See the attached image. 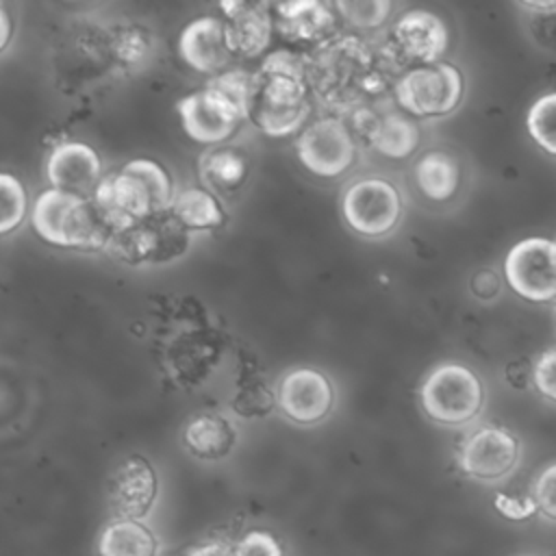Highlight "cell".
I'll use <instances>...</instances> for the list:
<instances>
[{"mask_svg": "<svg viewBox=\"0 0 556 556\" xmlns=\"http://www.w3.org/2000/svg\"><path fill=\"white\" fill-rule=\"evenodd\" d=\"M306 67L293 52H271L254 74V91L248 119L265 135L285 137L295 132L308 117Z\"/></svg>", "mask_w": 556, "mask_h": 556, "instance_id": "6da1fadb", "label": "cell"}, {"mask_svg": "<svg viewBox=\"0 0 556 556\" xmlns=\"http://www.w3.org/2000/svg\"><path fill=\"white\" fill-rule=\"evenodd\" d=\"M115 232L167 211L174 202L167 172L150 159L128 161L119 172L102 178L91 195Z\"/></svg>", "mask_w": 556, "mask_h": 556, "instance_id": "7a4b0ae2", "label": "cell"}, {"mask_svg": "<svg viewBox=\"0 0 556 556\" xmlns=\"http://www.w3.org/2000/svg\"><path fill=\"white\" fill-rule=\"evenodd\" d=\"M33 228L43 241L76 250H102L115 235L93 198L59 189H46L37 195Z\"/></svg>", "mask_w": 556, "mask_h": 556, "instance_id": "3957f363", "label": "cell"}, {"mask_svg": "<svg viewBox=\"0 0 556 556\" xmlns=\"http://www.w3.org/2000/svg\"><path fill=\"white\" fill-rule=\"evenodd\" d=\"M484 391L480 378L460 363H441L421 384L426 415L445 426L471 421L482 408Z\"/></svg>", "mask_w": 556, "mask_h": 556, "instance_id": "277c9868", "label": "cell"}, {"mask_svg": "<svg viewBox=\"0 0 556 556\" xmlns=\"http://www.w3.org/2000/svg\"><path fill=\"white\" fill-rule=\"evenodd\" d=\"M189 245V230L167 208L113 235L106 250L128 265L167 263Z\"/></svg>", "mask_w": 556, "mask_h": 556, "instance_id": "5b68a950", "label": "cell"}, {"mask_svg": "<svg viewBox=\"0 0 556 556\" xmlns=\"http://www.w3.org/2000/svg\"><path fill=\"white\" fill-rule=\"evenodd\" d=\"M463 98V76L450 63H430L408 70L395 85L400 106L417 117L452 113Z\"/></svg>", "mask_w": 556, "mask_h": 556, "instance_id": "8992f818", "label": "cell"}, {"mask_svg": "<svg viewBox=\"0 0 556 556\" xmlns=\"http://www.w3.org/2000/svg\"><path fill=\"white\" fill-rule=\"evenodd\" d=\"M504 274L517 295L530 302L556 298V241L530 237L510 248Z\"/></svg>", "mask_w": 556, "mask_h": 556, "instance_id": "52a82bcc", "label": "cell"}, {"mask_svg": "<svg viewBox=\"0 0 556 556\" xmlns=\"http://www.w3.org/2000/svg\"><path fill=\"white\" fill-rule=\"evenodd\" d=\"M341 211L348 226L358 235L382 237L400 222L402 198L389 180L363 178L348 187Z\"/></svg>", "mask_w": 556, "mask_h": 556, "instance_id": "ba28073f", "label": "cell"}, {"mask_svg": "<svg viewBox=\"0 0 556 556\" xmlns=\"http://www.w3.org/2000/svg\"><path fill=\"white\" fill-rule=\"evenodd\" d=\"M302 165L321 178L341 176L356 156L350 128L334 117L313 122L295 141Z\"/></svg>", "mask_w": 556, "mask_h": 556, "instance_id": "9c48e42d", "label": "cell"}, {"mask_svg": "<svg viewBox=\"0 0 556 556\" xmlns=\"http://www.w3.org/2000/svg\"><path fill=\"white\" fill-rule=\"evenodd\" d=\"M519 460V441L504 428L484 426L467 437L460 447L458 465L476 480H500L508 476Z\"/></svg>", "mask_w": 556, "mask_h": 556, "instance_id": "30bf717a", "label": "cell"}, {"mask_svg": "<svg viewBox=\"0 0 556 556\" xmlns=\"http://www.w3.org/2000/svg\"><path fill=\"white\" fill-rule=\"evenodd\" d=\"M156 493V473L143 456H128L122 460L106 484V500L115 519L141 521L152 508Z\"/></svg>", "mask_w": 556, "mask_h": 556, "instance_id": "8fae6325", "label": "cell"}, {"mask_svg": "<svg viewBox=\"0 0 556 556\" xmlns=\"http://www.w3.org/2000/svg\"><path fill=\"white\" fill-rule=\"evenodd\" d=\"M176 111L185 132L200 143H219L228 139L245 119L230 102L206 87L178 100Z\"/></svg>", "mask_w": 556, "mask_h": 556, "instance_id": "7c38bea8", "label": "cell"}, {"mask_svg": "<svg viewBox=\"0 0 556 556\" xmlns=\"http://www.w3.org/2000/svg\"><path fill=\"white\" fill-rule=\"evenodd\" d=\"M334 404V391L330 380L311 367H298L289 371L278 391L280 410L295 424L321 421Z\"/></svg>", "mask_w": 556, "mask_h": 556, "instance_id": "4fadbf2b", "label": "cell"}, {"mask_svg": "<svg viewBox=\"0 0 556 556\" xmlns=\"http://www.w3.org/2000/svg\"><path fill=\"white\" fill-rule=\"evenodd\" d=\"M46 176L52 189L91 198L102 182V163L96 150L87 143L63 141L50 152Z\"/></svg>", "mask_w": 556, "mask_h": 556, "instance_id": "5bb4252c", "label": "cell"}, {"mask_svg": "<svg viewBox=\"0 0 556 556\" xmlns=\"http://www.w3.org/2000/svg\"><path fill=\"white\" fill-rule=\"evenodd\" d=\"M393 48L406 61L419 65L437 63L447 48V28L443 20L430 11L413 9L406 11L393 26Z\"/></svg>", "mask_w": 556, "mask_h": 556, "instance_id": "9a60e30c", "label": "cell"}, {"mask_svg": "<svg viewBox=\"0 0 556 556\" xmlns=\"http://www.w3.org/2000/svg\"><path fill=\"white\" fill-rule=\"evenodd\" d=\"M178 52L185 63L198 72L215 74L217 70H224L232 56L226 41L224 20L204 15L189 22L178 37Z\"/></svg>", "mask_w": 556, "mask_h": 556, "instance_id": "2e32d148", "label": "cell"}, {"mask_svg": "<svg viewBox=\"0 0 556 556\" xmlns=\"http://www.w3.org/2000/svg\"><path fill=\"white\" fill-rule=\"evenodd\" d=\"M226 13V41L232 54L252 59L261 54L271 37V15L267 4L250 2H222Z\"/></svg>", "mask_w": 556, "mask_h": 556, "instance_id": "e0dca14e", "label": "cell"}, {"mask_svg": "<svg viewBox=\"0 0 556 556\" xmlns=\"http://www.w3.org/2000/svg\"><path fill=\"white\" fill-rule=\"evenodd\" d=\"M278 11V30L293 41H319L324 39L332 26L334 15L332 9L324 2H285L276 7Z\"/></svg>", "mask_w": 556, "mask_h": 556, "instance_id": "ac0fdd59", "label": "cell"}, {"mask_svg": "<svg viewBox=\"0 0 556 556\" xmlns=\"http://www.w3.org/2000/svg\"><path fill=\"white\" fill-rule=\"evenodd\" d=\"M182 443L193 456L202 460H219L228 456L235 445V428L219 415L202 413L185 426Z\"/></svg>", "mask_w": 556, "mask_h": 556, "instance_id": "d6986e66", "label": "cell"}, {"mask_svg": "<svg viewBox=\"0 0 556 556\" xmlns=\"http://www.w3.org/2000/svg\"><path fill=\"white\" fill-rule=\"evenodd\" d=\"M100 556H156L159 539L137 519H115L98 536Z\"/></svg>", "mask_w": 556, "mask_h": 556, "instance_id": "ffe728a7", "label": "cell"}, {"mask_svg": "<svg viewBox=\"0 0 556 556\" xmlns=\"http://www.w3.org/2000/svg\"><path fill=\"white\" fill-rule=\"evenodd\" d=\"M369 137L374 148L384 156L404 159L415 152L419 143V128L408 115L400 111H389L374 124Z\"/></svg>", "mask_w": 556, "mask_h": 556, "instance_id": "44dd1931", "label": "cell"}, {"mask_svg": "<svg viewBox=\"0 0 556 556\" xmlns=\"http://www.w3.org/2000/svg\"><path fill=\"white\" fill-rule=\"evenodd\" d=\"M458 163L445 152H426L415 165L417 187L434 202L452 198L458 187Z\"/></svg>", "mask_w": 556, "mask_h": 556, "instance_id": "7402d4cb", "label": "cell"}, {"mask_svg": "<svg viewBox=\"0 0 556 556\" xmlns=\"http://www.w3.org/2000/svg\"><path fill=\"white\" fill-rule=\"evenodd\" d=\"M169 211L176 215V219L187 228V230H206V228H217L224 224V211L219 202L215 200L213 193L191 187L180 191Z\"/></svg>", "mask_w": 556, "mask_h": 556, "instance_id": "603a6c76", "label": "cell"}, {"mask_svg": "<svg viewBox=\"0 0 556 556\" xmlns=\"http://www.w3.org/2000/svg\"><path fill=\"white\" fill-rule=\"evenodd\" d=\"M202 174L211 187L224 193L237 191L248 176V163L243 154L232 148L213 150L202 159Z\"/></svg>", "mask_w": 556, "mask_h": 556, "instance_id": "cb8c5ba5", "label": "cell"}, {"mask_svg": "<svg viewBox=\"0 0 556 556\" xmlns=\"http://www.w3.org/2000/svg\"><path fill=\"white\" fill-rule=\"evenodd\" d=\"M204 87L211 89L213 93H217L219 98H224L226 102H230L248 119L250 100H252V91H254V74L243 72V70L219 72Z\"/></svg>", "mask_w": 556, "mask_h": 556, "instance_id": "d4e9b609", "label": "cell"}, {"mask_svg": "<svg viewBox=\"0 0 556 556\" xmlns=\"http://www.w3.org/2000/svg\"><path fill=\"white\" fill-rule=\"evenodd\" d=\"M530 137L547 152L556 156V93L539 98L526 119Z\"/></svg>", "mask_w": 556, "mask_h": 556, "instance_id": "484cf974", "label": "cell"}, {"mask_svg": "<svg viewBox=\"0 0 556 556\" xmlns=\"http://www.w3.org/2000/svg\"><path fill=\"white\" fill-rule=\"evenodd\" d=\"M0 204H2V219L0 232H11L26 213V193L22 182L13 174H0Z\"/></svg>", "mask_w": 556, "mask_h": 556, "instance_id": "4316f807", "label": "cell"}, {"mask_svg": "<svg viewBox=\"0 0 556 556\" xmlns=\"http://www.w3.org/2000/svg\"><path fill=\"white\" fill-rule=\"evenodd\" d=\"M334 9H339L343 13V17L348 22H352L354 26L361 28H374L380 26L389 11H391V2L389 0H367V2H337Z\"/></svg>", "mask_w": 556, "mask_h": 556, "instance_id": "83f0119b", "label": "cell"}, {"mask_svg": "<svg viewBox=\"0 0 556 556\" xmlns=\"http://www.w3.org/2000/svg\"><path fill=\"white\" fill-rule=\"evenodd\" d=\"M532 500L543 517L556 521V463L547 465L534 480Z\"/></svg>", "mask_w": 556, "mask_h": 556, "instance_id": "f1b7e54d", "label": "cell"}, {"mask_svg": "<svg viewBox=\"0 0 556 556\" xmlns=\"http://www.w3.org/2000/svg\"><path fill=\"white\" fill-rule=\"evenodd\" d=\"M239 556H285L278 539L265 530H250L237 543Z\"/></svg>", "mask_w": 556, "mask_h": 556, "instance_id": "f546056e", "label": "cell"}, {"mask_svg": "<svg viewBox=\"0 0 556 556\" xmlns=\"http://www.w3.org/2000/svg\"><path fill=\"white\" fill-rule=\"evenodd\" d=\"M532 380L543 397L556 402V350H547L539 356L532 369Z\"/></svg>", "mask_w": 556, "mask_h": 556, "instance_id": "4dcf8cb0", "label": "cell"}, {"mask_svg": "<svg viewBox=\"0 0 556 556\" xmlns=\"http://www.w3.org/2000/svg\"><path fill=\"white\" fill-rule=\"evenodd\" d=\"M493 504H495V508H497L506 519H515V521L528 519L530 515L536 513V504H534L532 497L521 500V497H510V495L497 493Z\"/></svg>", "mask_w": 556, "mask_h": 556, "instance_id": "1f68e13d", "label": "cell"}, {"mask_svg": "<svg viewBox=\"0 0 556 556\" xmlns=\"http://www.w3.org/2000/svg\"><path fill=\"white\" fill-rule=\"evenodd\" d=\"M258 397H269V391L265 387H254L250 391H243V395L235 402V410L239 415H248V417H254V415H263L269 410V404L271 402H258Z\"/></svg>", "mask_w": 556, "mask_h": 556, "instance_id": "d6a6232c", "label": "cell"}, {"mask_svg": "<svg viewBox=\"0 0 556 556\" xmlns=\"http://www.w3.org/2000/svg\"><path fill=\"white\" fill-rule=\"evenodd\" d=\"M185 556H239V552L237 545L224 539H208L195 545H187Z\"/></svg>", "mask_w": 556, "mask_h": 556, "instance_id": "836d02e7", "label": "cell"}, {"mask_svg": "<svg viewBox=\"0 0 556 556\" xmlns=\"http://www.w3.org/2000/svg\"><path fill=\"white\" fill-rule=\"evenodd\" d=\"M471 293L480 300H493L500 293V278L493 269H480L471 278Z\"/></svg>", "mask_w": 556, "mask_h": 556, "instance_id": "e575fe53", "label": "cell"}, {"mask_svg": "<svg viewBox=\"0 0 556 556\" xmlns=\"http://www.w3.org/2000/svg\"><path fill=\"white\" fill-rule=\"evenodd\" d=\"M0 24H2V37H0V48L7 46L9 35H11V24H9V15L4 9H0Z\"/></svg>", "mask_w": 556, "mask_h": 556, "instance_id": "d590c367", "label": "cell"}, {"mask_svg": "<svg viewBox=\"0 0 556 556\" xmlns=\"http://www.w3.org/2000/svg\"><path fill=\"white\" fill-rule=\"evenodd\" d=\"M521 7L530 11H556V2H521Z\"/></svg>", "mask_w": 556, "mask_h": 556, "instance_id": "8d00e7d4", "label": "cell"}, {"mask_svg": "<svg viewBox=\"0 0 556 556\" xmlns=\"http://www.w3.org/2000/svg\"><path fill=\"white\" fill-rule=\"evenodd\" d=\"M167 556H185V547L178 549V552H172V554H167Z\"/></svg>", "mask_w": 556, "mask_h": 556, "instance_id": "74e56055", "label": "cell"}]
</instances>
